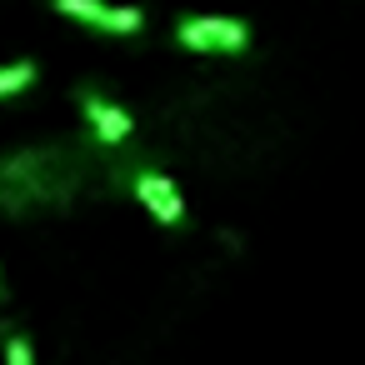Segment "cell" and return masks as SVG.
<instances>
[{"label": "cell", "mask_w": 365, "mask_h": 365, "mask_svg": "<svg viewBox=\"0 0 365 365\" xmlns=\"http://www.w3.org/2000/svg\"><path fill=\"white\" fill-rule=\"evenodd\" d=\"M6 365H36V355H31V340H26L21 330H6Z\"/></svg>", "instance_id": "52a82bcc"}, {"label": "cell", "mask_w": 365, "mask_h": 365, "mask_svg": "<svg viewBox=\"0 0 365 365\" xmlns=\"http://www.w3.org/2000/svg\"><path fill=\"white\" fill-rule=\"evenodd\" d=\"M76 106H81V115H86V125H91V140H96V145L120 150V145H130V140H135V115H130L120 101H110L101 86H81V91H76Z\"/></svg>", "instance_id": "3957f363"}, {"label": "cell", "mask_w": 365, "mask_h": 365, "mask_svg": "<svg viewBox=\"0 0 365 365\" xmlns=\"http://www.w3.org/2000/svg\"><path fill=\"white\" fill-rule=\"evenodd\" d=\"M130 195L160 220V225H180L185 220V200L175 190V180L155 165H130Z\"/></svg>", "instance_id": "5b68a950"}, {"label": "cell", "mask_w": 365, "mask_h": 365, "mask_svg": "<svg viewBox=\"0 0 365 365\" xmlns=\"http://www.w3.org/2000/svg\"><path fill=\"white\" fill-rule=\"evenodd\" d=\"M0 295H6V280H0Z\"/></svg>", "instance_id": "ba28073f"}, {"label": "cell", "mask_w": 365, "mask_h": 365, "mask_svg": "<svg viewBox=\"0 0 365 365\" xmlns=\"http://www.w3.org/2000/svg\"><path fill=\"white\" fill-rule=\"evenodd\" d=\"M86 190V150L71 145H31L16 155H0V210H66Z\"/></svg>", "instance_id": "6da1fadb"}, {"label": "cell", "mask_w": 365, "mask_h": 365, "mask_svg": "<svg viewBox=\"0 0 365 365\" xmlns=\"http://www.w3.org/2000/svg\"><path fill=\"white\" fill-rule=\"evenodd\" d=\"M175 41L185 51H205V56H240V51H250V26L235 16H180Z\"/></svg>", "instance_id": "7a4b0ae2"}, {"label": "cell", "mask_w": 365, "mask_h": 365, "mask_svg": "<svg viewBox=\"0 0 365 365\" xmlns=\"http://www.w3.org/2000/svg\"><path fill=\"white\" fill-rule=\"evenodd\" d=\"M46 6L66 21H81L101 36H135L145 26V11L140 6H106V0H46Z\"/></svg>", "instance_id": "277c9868"}, {"label": "cell", "mask_w": 365, "mask_h": 365, "mask_svg": "<svg viewBox=\"0 0 365 365\" xmlns=\"http://www.w3.org/2000/svg\"><path fill=\"white\" fill-rule=\"evenodd\" d=\"M36 76H41V66H36V61H11V66H0V101L31 91V86H36Z\"/></svg>", "instance_id": "8992f818"}]
</instances>
